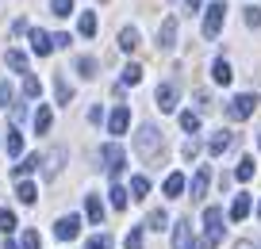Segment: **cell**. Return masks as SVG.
I'll use <instances>...</instances> for the list:
<instances>
[{"label":"cell","mask_w":261,"mask_h":249,"mask_svg":"<svg viewBox=\"0 0 261 249\" xmlns=\"http://www.w3.org/2000/svg\"><path fill=\"white\" fill-rule=\"evenodd\" d=\"M77 73H81V77H96V58H77Z\"/></svg>","instance_id":"obj_30"},{"label":"cell","mask_w":261,"mask_h":249,"mask_svg":"<svg viewBox=\"0 0 261 249\" xmlns=\"http://www.w3.org/2000/svg\"><path fill=\"white\" fill-rule=\"evenodd\" d=\"M100 161H104V169L112 173V177H119L123 165H127V153H123L119 142H108V146H100Z\"/></svg>","instance_id":"obj_4"},{"label":"cell","mask_w":261,"mask_h":249,"mask_svg":"<svg viewBox=\"0 0 261 249\" xmlns=\"http://www.w3.org/2000/svg\"><path fill=\"white\" fill-rule=\"evenodd\" d=\"M85 249H112V238H108V234H96V238L85 241Z\"/></svg>","instance_id":"obj_37"},{"label":"cell","mask_w":261,"mask_h":249,"mask_svg":"<svg viewBox=\"0 0 261 249\" xmlns=\"http://www.w3.org/2000/svg\"><path fill=\"white\" fill-rule=\"evenodd\" d=\"M54 234H58L62 241H73L77 234H81V218H77V215H65V218H58V223H54Z\"/></svg>","instance_id":"obj_8"},{"label":"cell","mask_w":261,"mask_h":249,"mask_svg":"<svg viewBox=\"0 0 261 249\" xmlns=\"http://www.w3.org/2000/svg\"><path fill=\"white\" fill-rule=\"evenodd\" d=\"M85 215H89L92 226L104 223V203H100V196H85Z\"/></svg>","instance_id":"obj_13"},{"label":"cell","mask_w":261,"mask_h":249,"mask_svg":"<svg viewBox=\"0 0 261 249\" xmlns=\"http://www.w3.org/2000/svg\"><path fill=\"white\" fill-rule=\"evenodd\" d=\"M127 127H130V112H127V104H119L112 115H108V130H112V134H123Z\"/></svg>","instance_id":"obj_9"},{"label":"cell","mask_w":261,"mask_h":249,"mask_svg":"<svg viewBox=\"0 0 261 249\" xmlns=\"http://www.w3.org/2000/svg\"><path fill=\"white\" fill-rule=\"evenodd\" d=\"M173 249H204L192 238V223H188V218H180V223L173 226Z\"/></svg>","instance_id":"obj_6"},{"label":"cell","mask_w":261,"mask_h":249,"mask_svg":"<svg viewBox=\"0 0 261 249\" xmlns=\"http://www.w3.org/2000/svg\"><path fill=\"white\" fill-rule=\"evenodd\" d=\"M150 196V177H130V200H146Z\"/></svg>","instance_id":"obj_20"},{"label":"cell","mask_w":261,"mask_h":249,"mask_svg":"<svg viewBox=\"0 0 261 249\" xmlns=\"http://www.w3.org/2000/svg\"><path fill=\"white\" fill-rule=\"evenodd\" d=\"M23 249H39V234L35 230H23Z\"/></svg>","instance_id":"obj_41"},{"label":"cell","mask_w":261,"mask_h":249,"mask_svg":"<svg viewBox=\"0 0 261 249\" xmlns=\"http://www.w3.org/2000/svg\"><path fill=\"white\" fill-rule=\"evenodd\" d=\"M62 161H65V146H58V150L46 157V177H50V180H54V173L62 169Z\"/></svg>","instance_id":"obj_25"},{"label":"cell","mask_w":261,"mask_h":249,"mask_svg":"<svg viewBox=\"0 0 261 249\" xmlns=\"http://www.w3.org/2000/svg\"><path fill=\"white\" fill-rule=\"evenodd\" d=\"M35 169H39V157H35V153H27V157L19 161V165H12V177H16V180H23L27 173H35Z\"/></svg>","instance_id":"obj_17"},{"label":"cell","mask_w":261,"mask_h":249,"mask_svg":"<svg viewBox=\"0 0 261 249\" xmlns=\"http://www.w3.org/2000/svg\"><path fill=\"white\" fill-rule=\"evenodd\" d=\"M54 96H58V104H69V100H73V85H69L62 73H54Z\"/></svg>","instance_id":"obj_16"},{"label":"cell","mask_w":261,"mask_h":249,"mask_svg":"<svg viewBox=\"0 0 261 249\" xmlns=\"http://www.w3.org/2000/svg\"><path fill=\"white\" fill-rule=\"evenodd\" d=\"M119 50H127V54L139 50V31H135V27H123L119 31Z\"/></svg>","instance_id":"obj_18"},{"label":"cell","mask_w":261,"mask_h":249,"mask_svg":"<svg viewBox=\"0 0 261 249\" xmlns=\"http://www.w3.org/2000/svg\"><path fill=\"white\" fill-rule=\"evenodd\" d=\"M16 200L19 203H35V200H39V192H35L31 180H19V184H16Z\"/></svg>","instance_id":"obj_22"},{"label":"cell","mask_w":261,"mask_h":249,"mask_svg":"<svg viewBox=\"0 0 261 249\" xmlns=\"http://www.w3.org/2000/svg\"><path fill=\"white\" fill-rule=\"evenodd\" d=\"M8 100H12V85H8V80H0V107H8Z\"/></svg>","instance_id":"obj_40"},{"label":"cell","mask_w":261,"mask_h":249,"mask_svg":"<svg viewBox=\"0 0 261 249\" xmlns=\"http://www.w3.org/2000/svg\"><path fill=\"white\" fill-rule=\"evenodd\" d=\"M253 107H257V96H253V92H242V96H234L227 104V115H230V119H250Z\"/></svg>","instance_id":"obj_5"},{"label":"cell","mask_w":261,"mask_h":249,"mask_svg":"<svg viewBox=\"0 0 261 249\" xmlns=\"http://www.w3.org/2000/svg\"><path fill=\"white\" fill-rule=\"evenodd\" d=\"M177 100H180L177 80H162V85H158V107H162V112H177Z\"/></svg>","instance_id":"obj_7"},{"label":"cell","mask_w":261,"mask_h":249,"mask_svg":"<svg viewBox=\"0 0 261 249\" xmlns=\"http://www.w3.org/2000/svg\"><path fill=\"white\" fill-rule=\"evenodd\" d=\"M180 153H185V157H188V161H192V157H196V153H200V142H196V138H192V142H185V150H180Z\"/></svg>","instance_id":"obj_42"},{"label":"cell","mask_w":261,"mask_h":249,"mask_svg":"<svg viewBox=\"0 0 261 249\" xmlns=\"http://www.w3.org/2000/svg\"><path fill=\"white\" fill-rule=\"evenodd\" d=\"M39 89H42V85H39V77H31V73H23V96H39Z\"/></svg>","instance_id":"obj_34"},{"label":"cell","mask_w":261,"mask_h":249,"mask_svg":"<svg viewBox=\"0 0 261 249\" xmlns=\"http://www.w3.org/2000/svg\"><path fill=\"white\" fill-rule=\"evenodd\" d=\"M223 241V207H207L204 211V241L200 245H219Z\"/></svg>","instance_id":"obj_2"},{"label":"cell","mask_w":261,"mask_h":249,"mask_svg":"<svg viewBox=\"0 0 261 249\" xmlns=\"http://www.w3.org/2000/svg\"><path fill=\"white\" fill-rule=\"evenodd\" d=\"M207 184H212V169H196V177H192V188H188V192H192V200H204V192H207Z\"/></svg>","instance_id":"obj_11"},{"label":"cell","mask_w":261,"mask_h":249,"mask_svg":"<svg viewBox=\"0 0 261 249\" xmlns=\"http://www.w3.org/2000/svg\"><path fill=\"white\" fill-rule=\"evenodd\" d=\"M223 19H227V4L223 0H212L204 12V39H215V35L223 31Z\"/></svg>","instance_id":"obj_3"},{"label":"cell","mask_w":261,"mask_h":249,"mask_svg":"<svg viewBox=\"0 0 261 249\" xmlns=\"http://www.w3.org/2000/svg\"><path fill=\"white\" fill-rule=\"evenodd\" d=\"M146 223H150V230H158V234H162L165 226H169V215H165V211H150V215H146Z\"/></svg>","instance_id":"obj_28"},{"label":"cell","mask_w":261,"mask_h":249,"mask_svg":"<svg viewBox=\"0 0 261 249\" xmlns=\"http://www.w3.org/2000/svg\"><path fill=\"white\" fill-rule=\"evenodd\" d=\"M4 249H19V245H16V241H4Z\"/></svg>","instance_id":"obj_46"},{"label":"cell","mask_w":261,"mask_h":249,"mask_svg":"<svg viewBox=\"0 0 261 249\" xmlns=\"http://www.w3.org/2000/svg\"><path fill=\"white\" fill-rule=\"evenodd\" d=\"M212 77H215V85H230L234 73H230V65L223 62V58H215V62H212Z\"/></svg>","instance_id":"obj_19"},{"label":"cell","mask_w":261,"mask_h":249,"mask_svg":"<svg viewBox=\"0 0 261 249\" xmlns=\"http://www.w3.org/2000/svg\"><path fill=\"white\" fill-rule=\"evenodd\" d=\"M8 153H12V157H16V161H19V157H23V134H19V130H16V127H12V130H8Z\"/></svg>","instance_id":"obj_26"},{"label":"cell","mask_w":261,"mask_h":249,"mask_svg":"<svg viewBox=\"0 0 261 249\" xmlns=\"http://www.w3.org/2000/svg\"><path fill=\"white\" fill-rule=\"evenodd\" d=\"M230 142H234V134H230V130H215L212 142H207V153H212V157H219L223 150H230Z\"/></svg>","instance_id":"obj_12"},{"label":"cell","mask_w":261,"mask_h":249,"mask_svg":"<svg viewBox=\"0 0 261 249\" xmlns=\"http://www.w3.org/2000/svg\"><path fill=\"white\" fill-rule=\"evenodd\" d=\"M253 169H257V165H253V157H242V161H238V169H234V177H238V180H250Z\"/></svg>","instance_id":"obj_32"},{"label":"cell","mask_w":261,"mask_h":249,"mask_svg":"<svg viewBox=\"0 0 261 249\" xmlns=\"http://www.w3.org/2000/svg\"><path fill=\"white\" fill-rule=\"evenodd\" d=\"M257 215H261V203H257Z\"/></svg>","instance_id":"obj_47"},{"label":"cell","mask_w":261,"mask_h":249,"mask_svg":"<svg viewBox=\"0 0 261 249\" xmlns=\"http://www.w3.org/2000/svg\"><path fill=\"white\" fill-rule=\"evenodd\" d=\"M139 80H142V65L130 62L127 69H123V85H139Z\"/></svg>","instance_id":"obj_33"},{"label":"cell","mask_w":261,"mask_h":249,"mask_svg":"<svg viewBox=\"0 0 261 249\" xmlns=\"http://www.w3.org/2000/svg\"><path fill=\"white\" fill-rule=\"evenodd\" d=\"M77 31H81L85 39H92V35H96V16H92V12H81V19H77Z\"/></svg>","instance_id":"obj_23"},{"label":"cell","mask_w":261,"mask_h":249,"mask_svg":"<svg viewBox=\"0 0 261 249\" xmlns=\"http://www.w3.org/2000/svg\"><path fill=\"white\" fill-rule=\"evenodd\" d=\"M158 46H162V50H173V46H177V19H165V23H162V31H158Z\"/></svg>","instance_id":"obj_10"},{"label":"cell","mask_w":261,"mask_h":249,"mask_svg":"<svg viewBox=\"0 0 261 249\" xmlns=\"http://www.w3.org/2000/svg\"><path fill=\"white\" fill-rule=\"evenodd\" d=\"M257 146H261V134H257Z\"/></svg>","instance_id":"obj_48"},{"label":"cell","mask_w":261,"mask_h":249,"mask_svg":"<svg viewBox=\"0 0 261 249\" xmlns=\"http://www.w3.org/2000/svg\"><path fill=\"white\" fill-rule=\"evenodd\" d=\"M4 62H8L16 73H27V54H23V50H8V54H4Z\"/></svg>","instance_id":"obj_27"},{"label":"cell","mask_w":261,"mask_h":249,"mask_svg":"<svg viewBox=\"0 0 261 249\" xmlns=\"http://www.w3.org/2000/svg\"><path fill=\"white\" fill-rule=\"evenodd\" d=\"M180 192H185V177H180V173H169V177H165V196L177 200Z\"/></svg>","instance_id":"obj_24"},{"label":"cell","mask_w":261,"mask_h":249,"mask_svg":"<svg viewBox=\"0 0 261 249\" xmlns=\"http://www.w3.org/2000/svg\"><path fill=\"white\" fill-rule=\"evenodd\" d=\"M162 146H165L162 130H158L154 123H142V127H139V134H135V153H139L142 161H158Z\"/></svg>","instance_id":"obj_1"},{"label":"cell","mask_w":261,"mask_h":249,"mask_svg":"<svg viewBox=\"0 0 261 249\" xmlns=\"http://www.w3.org/2000/svg\"><path fill=\"white\" fill-rule=\"evenodd\" d=\"M246 215H250V196H234V203H230V218L242 223Z\"/></svg>","instance_id":"obj_21"},{"label":"cell","mask_w":261,"mask_h":249,"mask_svg":"<svg viewBox=\"0 0 261 249\" xmlns=\"http://www.w3.org/2000/svg\"><path fill=\"white\" fill-rule=\"evenodd\" d=\"M0 230H4V234H12V230H16V215H12L8 207L0 211Z\"/></svg>","instance_id":"obj_38"},{"label":"cell","mask_w":261,"mask_h":249,"mask_svg":"<svg viewBox=\"0 0 261 249\" xmlns=\"http://www.w3.org/2000/svg\"><path fill=\"white\" fill-rule=\"evenodd\" d=\"M234 249H257V245H253V241H238Z\"/></svg>","instance_id":"obj_45"},{"label":"cell","mask_w":261,"mask_h":249,"mask_svg":"<svg viewBox=\"0 0 261 249\" xmlns=\"http://www.w3.org/2000/svg\"><path fill=\"white\" fill-rule=\"evenodd\" d=\"M123 245H127V249H142V226H130V234H127Z\"/></svg>","instance_id":"obj_36"},{"label":"cell","mask_w":261,"mask_h":249,"mask_svg":"<svg viewBox=\"0 0 261 249\" xmlns=\"http://www.w3.org/2000/svg\"><path fill=\"white\" fill-rule=\"evenodd\" d=\"M50 12H54V16H69V12H73V0H50Z\"/></svg>","instance_id":"obj_35"},{"label":"cell","mask_w":261,"mask_h":249,"mask_svg":"<svg viewBox=\"0 0 261 249\" xmlns=\"http://www.w3.org/2000/svg\"><path fill=\"white\" fill-rule=\"evenodd\" d=\"M50 123H54V112H50V104H42L35 112V134H50Z\"/></svg>","instance_id":"obj_15"},{"label":"cell","mask_w":261,"mask_h":249,"mask_svg":"<svg viewBox=\"0 0 261 249\" xmlns=\"http://www.w3.org/2000/svg\"><path fill=\"white\" fill-rule=\"evenodd\" d=\"M246 27H261V8H246Z\"/></svg>","instance_id":"obj_39"},{"label":"cell","mask_w":261,"mask_h":249,"mask_svg":"<svg viewBox=\"0 0 261 249\" xmlns=\"http://www.w3.org/2000/svg\"><path fill=\"white\" fill-rule=\"evenodd\" d=\"M196 104H200V112H207V107H212V96H207V92H196Z\"/></svg>","instance_id":"obj_43"},{"label":"cell","mask_w":261,"mask_h":249,"mask_svg":"<svg viewBox=\"0 0 261 249\" xmlns=\"http://www.w3.org/2000/svg\"><path fill=\"white\" fill-rule=\"evenodd\" d=\"M31 50H35V54H39V58H46L50 50H54V42H50V35L35 27V31H31Z\"/></svg>","instance_id":"obj_14"},{"label":"cell","mask_w":261,"mask_h":249,"mask_svg":"<svg viewBox=\"0 0 261 249\" xmlns=\"http://www.w3.org/2000/svg\"><path fill=\"white\" fill-rule=\"evenodd\" d=\"M108 196H112V207L123 211V207H127V196H130V192H127V188H119V184H112V192H108Z\"/></svg>","instance_id":"obj_29"},{"label":"cell","mask_w":261,"mask_h":249,"mask_svg":"<svg viewBox=\"0 0 261 249\" xmlns=\"http://www.w3.org/2000/svg\"><path fill=\"white\" fill-rule=\"evenodd\" d=\"M200 4H204V0H185V8H188V12H196Z\"/></svg>","instance_id":"obj_44"},{"label":"cell","mask_w":261,"mask_h":249,"mask_svg":"<svg viewBox=\"0 0 261 249\" xmlns=\"http://www.w3.org/2000/svg\"><path fill=\"white\" fill-rule=\"evenodd\" d=\"M180 127H185L188 134H196V130H200V115L196 112H180Z\"/></svg>","instance_id":"obj_31"}]
</instances>
